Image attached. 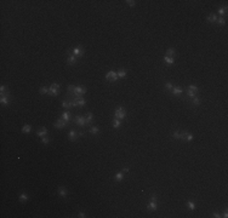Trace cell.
Returning <instances> with one entry per match:
<instances>
[{
  "label": "cell",
  "instance_id": "cell-1",
  "mask_svg": "<svg viewBox=\"0 0 228 218\" xmlns=\"http://www.w3.org/2000/svg\"><path fill=\"white\" fill-rule=\"evenodd\" d=\"M114 118L115 119H125L126 118V110L125 108H123V107H118L115 109V111H114Z\"/></svg>",
  "mask_w": 228,
  "mask_h": 218
},
{
  "label": "cell",
  "instance_id": "cell-2",
  "mask_svg": "<svg viewBox=\"0 0 228 218\" xmlns=\"http://www.w3.org/2000/svg\"><path fill=\"white\" fill-rule=\"evenodd\" d=\"M72 93V96H82V95H85L86 93V87L84 86H75L74 91L73 92H70Z\"/></svg>",
  "mask_w": 228,
  "mask_h": 218
},
{
  "label": "cell",
  "instance_id": "cell-3",
  "mask_svg": "<svg viewBox=\"0 0 228 218\" xmlns=\"http://www.w3.org/2000/svg\"><path fill=\"white\" fill-rule=\"evenodd\" d=\"M59 90V84H52L50 86V89H49V93L47 95H50V96H57L58 95V91Z\"/></svg>",
  "mask_w": 228,
  "mask_h": 218
},
{
  "label": "cell",
  "instance_id": "cell-4",
  "mask_svg": "<svg viewBox=\"0 0 228 218\" xmlns=\"http://www.w3.org/2000/svg\"><path fill=\"white\" fill-rule=\"evenodd\" d=\"M0 103H1L3 106H9L10 104V95H9V92L7 93H5V92L1 93V99H0Z\"/></svg>",
  "mask_w": 228,
  "mask_h": 218
},
{
  "label": "cell",
  "instance_id": "cell-5",
  "mask_svg": "<svg viewBox=\"0 0 228 218\" xmlns=\"http://www.w3.org/2000/svg\"><path fill=\"white\" fill-rule=\"evenodd\" d=\"M106 79L109 80V81H117L118 80V74L114 70H110L106 74Z\"/></svg>",
  "mask_w": 228,
  "mask_h": 218
},
{
  "label": "cell",
  "instance_id": "cell-6",
  "mask_svg": "<svg viewBox=\"0 0 228 218\" xmlns=\"http://www.w3.org/2000/svg\"><path fill=\"white\" fill-rule=\"evenodd\" d=\"M68 125V121H66V120H63V119H58L55 124H54V126L56 127V129H63V127H66Z\"/></svg>",
  "mask_w": 228,
  "mask_h": 218
},
{
  "label": "cell",
  "instance_id": "cell-7",
  "mask_svg": "<svg viewBox=\"0 0 228 218\" xmlns=\"http://www.w3.org/2000/svg\"><path fill=\"white\" fill-rule=\"evenodd\" d=\"M84 53H85L84 49L80 47V46L73 49V56H75V57H82V56H84Z\"/></svg>",
  "mask_w": 228,
  "mask_h": 218
},
{
  "label": "cell",
  "instance_id": "cell-8",
  "mask_svg": "<svg viewBox=\"0 0 228 218\" xmlns=\"http://www.w3.org/2000/svg\"><path fill=\"white\" fill-rule=\"evenodd\" d=\"M74 119H75V124H77V125H79V126H81V127L86 125L85 116H80V115H77Z\"/></svg>",
  "mask_w": 228,
  "mask_h": 218
},
{
  "label": "cell",
  "instance_id": "cell-9",
  "mask_svg": "<svg viewBox=\"0 0 228 218\" xmlns=\"http://www.w3.org/2000/svg\"><path fill=\"white\" fill-rule=\"evenodd\" d=\"M147 209H148L149 211H157V209H158L157 201H150V202L148 204V206H147Z\"/></svg>",
  "mask_w": 228,
  "mask_h": 218
},
{
  "label": "cell",
  "instance_id": "cell-10",
  "mask_svg": "<svg viewBox=\"0 0 228 218\" xmlns=\"http://www.w3.org/2000/svg\"><path fill=\"white\" fill-rule=\"evenodd\" d=\"M58 195L62 196V198H66V196L68 195V190L66 188H63V187H59L58 188Z\"/></svg>",
  "mask_w": 228,
  "mask_h": 218
},
{
  "label": "cell",
  "instance_id": "cell-11",
  "mask_svg": "<svg viewBox=\"0 0 228 218\" xmlns=\"http://www.w3.org/2000/svg\"><path fill=\"white\" fill-rule=\"evenodd\" d=\"M77 63V57L75 56H69L68 58H67V64H69V66H74Z\"/></svg>",
  "mask_w": 228,
  "mask_h": 218
},
{
  "label": "cell",
  "instance_id": "cell-12",
  "mask_svg": "<svg viewBox=\"0 0 228 218\" xmlns=\"http://www.w3.org/2000/svg\"><path fill=\"white\" fill-rule=\"evenodd\" d=\"M171 91H172V95H175V96H178V95H181V93L183 92V90H182L181 87H178V86L172 87V89H171Z\"/></svg>",
  "mask_w": 228,
  "mask_h": 218
},
{
  "label": "cell",
  "instance_id": "cell-13",
  "mask_svg": "<svg viewBox=\"0 0 228 218\" xmlns=\"http://www.w3.org/2000/svg\"><path fill=\"white\" fill-rule=\"evenodd\" d=\"M77 136H78V134H77V132H75L74 130H70L69 133H68V137H69V139H70L72 142H74V141L77 139Z\"/></svg>",
  "mask_w": 228,
  "mask_h": 218
},
{
  "label": "cell",
  "instance_id": "cell-14",
  "mask_svg": "<svg viewBox=\"0 0 228 218\" xmlns=\"http://www.w3.org/2000/svg\"><path fill=\"white\" fill-rule=\"evenodd\" d=\"M46 134H47V130H46L45 127H41V130L36 132V136H38V137H41V138L45 137Z\"/></svg>",
  "mask_w": 228,
  "mask_h": 218
},
{
  "label": "cell",
  "instance_id": "cell-15",
  "mask_svg": "<svg viewBox=\"0 0 228 218\" xmlns=\"http://www.w3.org/2000/svg\"><path fill=\"white\" fill-rule=\"evenodd\" d=\"M164 62L166 64H169V66H171V64H173L175 63V59L172 58V57H169V56H165L164 57Z\"/></svg>",
  "mask_w": 228,
  "mask_h": 218
},
{
  "label": "cell",
  "instance_id": "cell-16",
  "mask_svg": "<svg viewBox=\"0 0 228 218\" xmlns=\"http://www.w3.org/2000/svg\"><path fill=\"white\" fill-rule=\"evenodd\" d=\"M118 79H124L126 76V70L125 69H120V70H118Z\"/></svg>",
  "mask_w": 228,
  "mask_h": 218
},
{
  "label": "cell",
  "instance_id": "cell-17",
  "mask_svg": "<svg viewBox=\"0 0 228 218\" xmlns=\"http://www.w3.org/2000/svg\"><path fill=\"white\" fill-rule=\"evenodd\" d=\"M92 119H94V114H92V113H87V114H86V116H85L86 125H89V124L92 121Z\"/></svg>",
  "mask_w": 228,
  "mask_h": 218
},
{
  "label": "cell",
  "instance_id": "cell-18",
  "mask_svg": "<svg viewBox=\"0 0 228 218\" xmlns=\"http://www.w3.org/2000/svg\"><path fill=\"white\" fill-rule=\"evenodd\" d=\"M28 199H29V196H28L26 193H22V194L18 196V200H19L21 202H24V201H27Z\"/></svg>",
  "mask_w": 228,
  "mask_h": 218
},
{
  "label": "cell",
  "instance_id": "cell-19",
  "mask_svg": "<svg viewBox=\"0 0 228 218\" xmlns=\"http://www.w3.org/2000/svg\"><path fill=\"white\" fill-rule=\"evenodd\" d=\"M62 107L66 108V109L73 108V107H72V103H70V101H69V99H68V101H63V102H62Z\"/></svg>",
  "mask_w": 228,
  "mask_h": 218
},
{
  "label": "cell",
  "instance_id": "cell-20",
  "mask_svg": "<svg viewBox=\"0 0 228 218\" xmlns=\"http://www.w3.org/2000/svg\"><path fill=\"white\" fill-rule=\"evenodd\" d=\"M123 178H124V172H123V171H121V172H118L115 176H114V179L118 181V182H120Z\"/></svg>",
  "mask_w": 228,
  "mask_h": 218
},
{
  "label": "cell",
  "instance_id": "cell-21",
  "mask_svg": "<svg viewBox=\"0 0 228 218\" xmlns=\"http://www.w3.org/2000/svg\"><path fill=\"white\" fill-rule=\"evenodd\" d=\"M61 119H63V120L68 121V120L70 119V113H69V111H63V114H62Z\"/></svg>",
  "mask_w": 228,
  "mask_h": 218
},
{
  "label": "cell",
  "instance_id": "cell-22",
  "mask_svg": "<svg viewBox=\"0 0 228 218\" xmlns=\"http://www.w3.org/2000/svg\"><path fill=\"white\" fill-rule=\"evenodd\" d=\"M206 19H208L210 23H215L216 21H217V17H216V15H209Z\"/></svg>",
  "mask_w": 228,
  "mask_h": 218
},
{
  "label": "cell",
  "instance_id": "cell-23",
  "mask_svg": "<svg viewBox=\"0 0 228 218\" xmlns=\"http://www.w3.org/2000/svg\"><path fill=\"white\" fill-rule=\"evenodd\" d=\"M30 131H32V126H30V125H24L22 127V132L23 133H29Z\"/></svg>",
  "mask_w": 228,
  "mask_h": 218
},
{
  "label": "cell",
  "instance_id": "cell-24",
  "mask_svg": "<svg viewBox=\"0 0 228 218\" xmlns=\"http://www.w3.org/2000/svg\"><path fill=\"white\" fill-rule=\"evenodd\" d=\"M39 92L41 93V95H47L49 93V87H46V86H43V87H40V90H39Z\"/></svg>",
  "mask_w": 228,
  "mask_h": 218
},
{
  "label": "cell",
  "instance_id": "cell-25",
  "mask_svg": "<svg viewBox=\"0 0 228 218\" xmlns=\"http://www.w3.org/2000/svg\"><path fill=\"white\" fill-rule=\"evenodd\" d=\"M217 24H220V26H224L226 24V18H223V17H220V18H217Z\"/></svg>",
  "mask_w": 228,
  "mask_h": 218
},
{
  "label": "cell",
  "instance_id": "cell-26",
  "mask_svg": "<svg viewBox=\"0 0 228 218\" xmlns=\"http://www.w3.org/2000/svg\"><path fill=\"white\" fill-rule=\"evenodd\" d=\"M166 56L173 58V56H175V50H173V49H168V51H166Z\"/></svg>",
  "mask_w": 228,
  "mask_h": 218
},
{
  "label": "cell",
  "instance_id": "cell-27",
  "mask_svg": "<svg viewBox=\"0 0 228 218\" xmlns=\"http://www.w3.org/2000/svg\"><path fill=\"white\" fill-rule=\"evenodd\" d=\"M172 138H175V139H181V132L175 131V132L172 133Z\"/></svg>",
  "mask_w": 228,
  "mask_h": 218
},
{
  "label": "cell",
  "instance_id": "cell-28",
  "mask_svg": "<svg viewBox=\"0 0 228 218\" xmlns=\"http://www.w3.org/2000/svg\"><path fill=\"white\" fill-rule=\"evenodd\" d=\"M187 206H188V209H189L191 211L195 210V204H194L193 201H188V202H187Z\"/></svg>",
  "mask_w": 228,
  "mask_h": 218
},
{
  "label": "cell",
  "instance_id": "cell-29",
  "mask_svg": "<svg viewBox=\"0 0 228 218\" xmlns=\"http://www.w3.org/2000/svg\"><path fill=\"white\" fill-rule=\"evenodd\" d=\"M120 126V120L119 119H114V121H113V127L114 129H118Z\"/></svg>",
  "mask_w": 228,
  "mask_h": 218
},
{
  "label": "cell",
  "instance_id": "cell-30",
  "mask_svg": "<svg viewBox=\"0 0 228 218\" xmlns=\"http://www.w3.org/2000/svg\"><path fill=\"white\" fill-rule=\"evenodd\" d=\"M98 131H100V130H98V127H97V126H92V127L90 129V132H91L92 134H97V133H98Z\"/></svg>",
  "mask_w": 228,
  "mask_h": 218
},
{
  "label": "cell",
  "instance_id": "cell-31",
  "mask_svg": "<svg viewBox=\"0 0 228 218\" xmlns=\"http://www.w3.org/2000/svg\"><path fill=\"white\" fill-rule=\"evenodd\" d=\"M192 99H193V104H194V106H199L200 102H201L199 97H194V98H192Z\"/></svg>",
  "mask_w": 228,
  "mask_h": 218
},
{
  "label": "cell",
  "instance_id": "cell-32",
  "mask_svg": "<svg viewBox=\"0 0 228 218\" xmlns=\"http://www.w3.org/2000/svg\"><path fill=\"white\" fill-rule=\"evenodd\" d=\"M188 90H191V91H193V92H198L199 90H198V86H195V85H189L188 86Z\"/></svg>",
  "mask_w": 228,
  "mask_h": 218
},
{
  "label": "cell",
  "instance_id": "cell-33",
  "mask_svg": "<svg viewBox=\"0 0 228 218\" xmlns=\"http://www.w3.org/2000/svg\"><path fill=\"white\" fill-rule=\"evenodd\" d=\"M193 138H194V136H193V134L192 133H187V136H186V141H187V142H192L193 141Z\"/></svg>",
  "mask_w": 228,
  "mask_h": 218
},
{
  "label": "cell",
  "instance_id": "cell-34",
  "mask_svg": "<svg viewBox=\"0 0 228 218\" xmlns=\"http://www.w3.org/2000/svg\"><path fill=\"white\" fill-rule=\"evenodd\" d=\"M226 12H227V7H226V6H224V7H220V9H219V13H220L221 16H223Z\"/></svg>",
  "mask_w": 228,
  "mask_h": 218
},
{
  "label": "cell",
  "instance_id": "cell-35",
  "mask_svg": "<svg viewBox=\"0 0 228 218\" xmlns=\"http://www.w3.org/2000/svg\"><path fill=\"white\" fill-rule=\"evenodd\" d=\"M187 95H188V97H191V98H194V97H195V92H193V91H191V90H188V92H187Z\"/></svg>",
  "mask_w": 228,
  "mask_h": 218
},
{
  "label": "cell",
  "instance_id": "cell-36",
  "mask_svg": "<svg viewBox=\"0 0 228 218\" xmlns=\"http://www.w3.org/2000/svg\"><path fill=\"white\" fill-rule=\"evenodd\" d=\"M173 86H172V84H171V82H166V84H165V89H166V90H171Z\"/></svg>",
  "mask_w": 228,
  "mask_h": 218
},
{
  "label": "cell",
  "instance_id": "cell-37",
  "mask_svg": "<svg viewBox=\"0 0 228 218\" xmlns=\"http://www.w3.org/2000/svg\"><path fill=\"white\" fill-rule=\"evenodd\" d=\"M41 142H43L44 144H49V142H50V139L45 136V137H43V138H41Z\"/></svg>",
  "mask_w": 228,
  "mask_h": 218
},
{
  "label": "cell",
  "instance_id": "cell-38",
  "mask_svg": "<svg viewBox=\"0 0 228 218\" xmlns=\"http://www.w3.org/2000/svg\"><path fill=\"white\" fill-rule=\"evenodd\" d=\"M67 89H68V91H69V92H73V91H74V89H75V86H74V85H69Z\"/></svg>",
  "mask_w": 228,
  "mask_h": 218
},
{
  "label": "cell",
  "instance_id": "cell-39",
  "mask_svg": "<svg viewBox=\"0 0 228 218\" xmlns=\"http://www.w3.org/2000/svg\"><path fill=\"white\" fill-rule=\"evenodd\" d=\"M126 4L129 5V6H135V1H132V0H128V1H126Z\"/></svg>",
  "mask_w": 228,
  "mask_h": 218
},
{
  "label": "cell",
  "instance_id": "cell-40",
  "mask_svg": "<svg viewBox=\"0 0 228 218\" xmlns=\"http://www.w3.org/2000/svg\"><path fill=\"white\" fill-rule=\"evenodd\" d=\"M0 91H1V93H3V92H5V91H6V86L1 85V86H0Z\"/></svg>",
  "mask_w": 228,
  "mask_h": 218
},
{
  "label": "cell",
  "instance_id": "cell-41",
  "mask_svg": "<svg viewBox=\"0 0 228 218\" xmlns=\"http://www.w3.org/2000/svg\"><path fill=\"white\" fill-rule=\"evenodd\" d=\"M212 217H215V218H220V217H221V214H220V213H217V212H215V213L212 214Z\"/></svg>",
  "mask_w": 228,
  "mask_h": 218
},
{
  "label": "cell",
  "instance_id": "cell-42",
  "mask_svg": "<svg viewBox=\"0 0 228 218\" xmlns=\"http://www.w3.org/2000/svg\"><path fill=\"white\" fill-rule=\"evenodd\" d=\"M79 217H80V218H84V217H86V214H85L84 212H79Z\"/></svg>",
  "mask_w": 228,
  "mask_h": 218
},
{
  "label": "cell",
  "instance_id": "cell-43",
  "mask_svg": "<svg viewBox=\"0 0 228 218\" xmlns=\"http://www.w3.org/2000/svg\"><path fill=\"white\" fill-rule=\"evenodd\" d=\"M150 201H157V196H155V195H152V198H150Z\"/></svg>",
  "mask_w": 228,
  "mask_h": 218
},
{
  "label": "cell",
  "instance_id": "cell-44",
  "mask_svg": "<svg viewBox=\"0 0 228 218\" xmlns=\"http://www.w3.org/2000/svg\"><path fill=\"white\" fill-rule=\"evenodd\" d=\"M123 172H124V173L129 172V167H124V169H123Z\"/></svg>",
  "mask_w": 228,
  "mask_h": 218
},
{
  "label": "cell",
  "instance_id": "cell-45",
  "mask_svg": "<svg viewBox=\"0 0 228 218\" xmlns=\"http://www.w3.org/2000/svg\"><path fill=\"white\" fill-rule=\"evenodd\" d=\"M221 217H223V218H227V217H228V213H227V211H226V212H224V213H223Z\"/></svg>",
  "mask_w": 228,
  "mask_h": 218
}]
</instances>
